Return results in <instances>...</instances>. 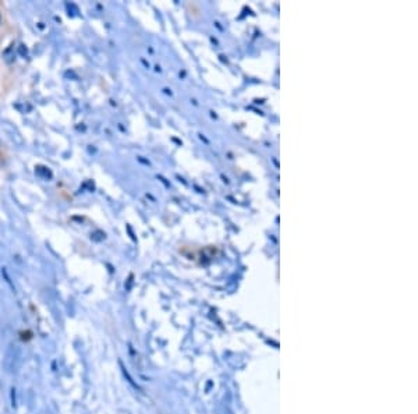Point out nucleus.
<instances>
[{
    "label": "nucleus",
    "mask_w": 418,
    "mask_h": 414,
    "mask_svg": "<svg viewBox=\"0 0 418 414\" xmlns=\"http://www.w3.org/2000/svg\"><path fill=\"white\" fill-rule=\"evenodd\" d=\"M0 23H2V17H0Z\"/></svg>",
    "instance_id": "f257e3e1"
}]
</instances>
